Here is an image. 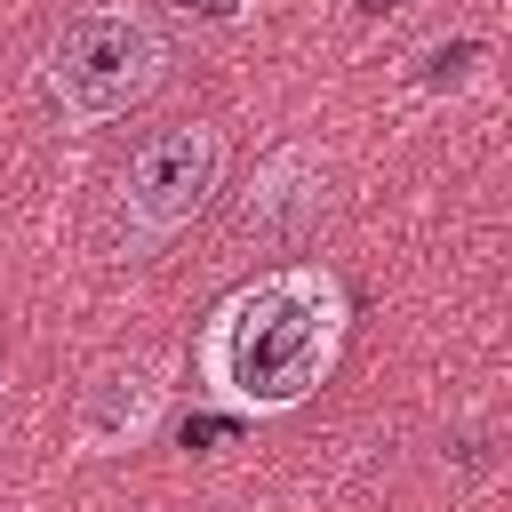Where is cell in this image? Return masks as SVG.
<instances>
[{
	"mask_svg": "<svg viewBox=\"0 0 512 512\" xmlns=\"http://www.w3.org/2000/svg\"><path fill=\"white\" fill-rule=\"evenodd\" d=\"M344 344V288L328 264H280L232 288L200 336V376L240 416H288L304 408Z\"/></svg>",
	"mask_w": 512,
	"mask_h": 512,
	"instance_id": "6da1fadb",
	"label": "cell"
},
{
	"mask_svg": "<svg viewBox=\"0 0 512 512\" xmlns=\"http://www.w3.org/2000/svg\"><path fill=\"white\" fill-rule=\"evenodd\" d=\"M168 72V32L144 8H80L56 40H48V96L72 120H120L136 112Z\"/></svg>",
	"mask_w": 512,
	"mask_h": 512,
	"instance_id": "7a4b0ae2",
	"label": "cell"
},
{
	"mask_svg": "<svg viewBox=\"0 0 512 512\" xmlns=\"http://www.w3.org/2000/svg\"><path fill=\"white\" fill-rule=\"evenodd\" d=\"M224 184V128L208 120H184V128H160L152 144H136V160L120 168V216H128V240H176Z\"/></svg>",
	"mask_w": 512,
	"mask_h": 512,
	"instance_id": "3957f363",
	"label": "cell"
},
{
	"mask_svg": "<svg viewBox=\"0 0 512 512\" xmlns=\"http://www.w3.org/2000/svg\"><path fill=\"white\" fill-rule=\"evenodd\" d=\"M168 416V384L152 360H104L88 368L80 400H72V432L88 456H120V448H144Z\"/></svg>",
	"mask_w": 512,
	"mask_h": 512,
	"instance_id": "277c9868",
	"label": "cell"
},
{
	"mask_svg": "<svg viewBox=\"0 0 512 512\" xmlns=\"http://www.w3.org/2000/svg\"><path fill=\"white\" fill-rule=\"evenodd\" d=\"M320 216V152L312 144H288L256 168V192L240 200V232L256 240H296L304 224Z\"/></svg>",
	"mask_w": 512,
	"mask_h": 512,
	"instance_id": "5b68a950",
	"label": "cell"
},
{
	"mask_svg": "<svg viewBox=\"0 0 512 512\" xmlns=\"http://www.w3.org/2000/svg\"><path fill=\"white\" fill-rule=\"evenodd\" d=\"M176 8H184V16H208V24H216V16H240V0H176Z\"/></svg>",
	"mask_w": 512,
	"mask_h": 512,
	"instance_id": "8992f818",
	"label": "cell"
},
{
	"mask_svg": "<svg viewBox=\"0 0 512 512\" xmlns=\"http://www.w3.org/2000/svg\"><path fill=\"white\" fill-rule=\"evenodd\" d=\"M392 8H400V0H360V16H392Z\"/></svg>",
	"mask_w": 512,
	"mask_h": 512,
	"instance_id": "52a82bcc",
	"label": "cell"
}]
</instances>
